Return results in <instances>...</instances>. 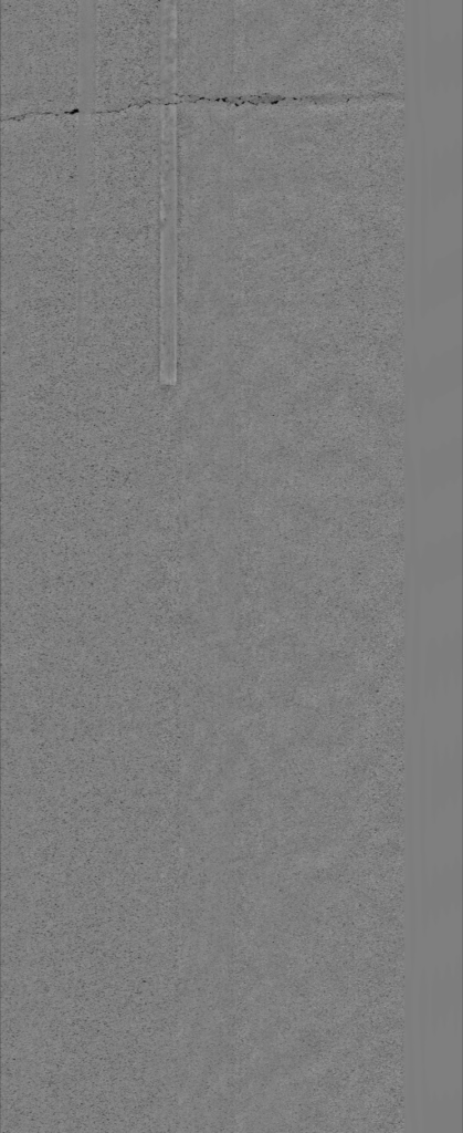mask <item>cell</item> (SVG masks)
<instances>
[{"instance_id":"1","label":"cell","mask_w":463,"mask_h":1133,"mask_svg":"<svg viewBox=\"0 0 463 1133\" xmlns=\"http://www.w3.org/2000/svg\"><path fill=\"white\" fill-rule=\"evenodd\" d=\"M176 2H81L80 114H103L175 97Z\"/></svg>"},{"instance_id":"2","label":"cell","mask_w":463,"mask_h":1133,"mask_svg":"<svg viewBox=\"0 0 463 1133\" xmlns=\"http://www.w3.org/2000/svg\"><path fill=\"white\" fill-rule=\"evenodd\" d=\"M81 1H1V121L80 114Z\"/></svg>"}]
</instances>
